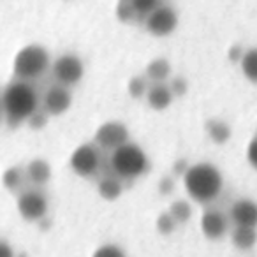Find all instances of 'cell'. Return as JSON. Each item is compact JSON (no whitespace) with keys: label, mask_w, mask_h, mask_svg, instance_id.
I'll list each match as a JSON object with an SVG mask.
<instances>
[{"label":"cell","mask_w":257,"mask_h":257,"mask_svg":"<svg viewBox=\"0 0 257 257\" xmlns=\"http://www.w3.org/2000/svg\"><path fill=\"white\" fill-rule=\"evenodd\" d=\"M92 257H127V255H125V252L118 245L106 243V245H100L99 248L93 252Z\"/></svg>","instance_id":"obj_26"},{"label":"cell","mask_w":257,"mask_h":257,"mask_svg":"<svg viewBox=\"0 0 257 257\" xmlns=\"http://www.w3.org/2000/svg\"><path fill=\"white\" fill-rule=\"evenodd\" d=\"M72 104V95L67 86L64 85H53L46 90L43 99V111H46L50 116H58L65 113Z\"/></svg>","instance_id":"obj_10"},{"label":"cell","mask_w":257,"mask_h":257,"mask_svg":"<svg viewBox=\"0 0 257 257\" xmlns=\"http://www.w3.org/2000/svg\"><path fill=\"white\" fill-rule=\"evenodd\" d=\"M246 159H248V164L252 166L253 169H257V136L248 143V148H246Z\"/></svg>","instance_id":"obj_29"},{"label":"cell","mask_w":257,"mask_h":257,"mask_svg":"<svg viewBox=\"0 0 257 257\" xmlns=\"http://www.w3.org/2000/svg\"><path fill=\"white\" fill-rule=\"evenodd\" d=\"M16 210L27 222H41L48 213V197L39 189H27L18 194Z\"/></svg>","instance_id":"obj_5"},{"label":"cell","mask_w":257,"mask_h":257,"mask_svg":"<svg viewBox=\"0 0 257 257\" xmlns=\"http://www.w3.org/2000/svg\"><path fill=\"white\" fill-rule=\"evenodd\" d=\"M169 88H171L175 97H182V95H185L187 90H189V83H187V79L182 78V76H176V78H173L171 83H169Z\"/></svg>","instance_id":"obj_27"},{"label":"cell","mask_w":257,"mask_h":257,"mask_svg":"<svg viewBox=\"0 0 257 257\" xmlns=\"http://www.w3.org/2000/svg\"><path fill=\"white\" fill-rule=\"evenodd\" d=\"M0 106H2V104H0Z\"/></svg>","instance_id":"obj_34"},{"label":"cell","mask_w":257,"mask_h":257,"mask_svg":"<svg viewBox=\"0 0 257 257\" xmlns=\"http://www.w3.org/2000/svg\"><path fill=\"white\" fill-rule=\"evenodd\" d=\"M145 76L154 83H166V79L171 76V64L166 58H154L148 62Z\"/></svg>","instance_id":"obj_17"},{"label":"cell","mask_w":257,"mask_h":257,"mask_svg":"<svg viewBox=\"0 0 257 257\" xmlns=\"http://www.w3.org/2000/svg\"><path fill=\"white\" fill-rule=\"evenodd\" d=\"M131 4H133L136 15L143 16V18H147L150 13H154L155 9L161 6L159 4V0H131Z\"/></svg>","instance_id":"obj_25"},{"label":"cell","mask_w":257,"mask_h":257,"mask_svg":"<svg viewBox=\"0 0 257 257\" xmlns=\"http://www.w3.org/2000/svg\"><path fill=\"white\" fill-rule=\"evenodd\" d=\"M239 65H241V72L245 74V78L252 83H257V48L245 51Z\"/></svg>","instance_id":"obj_20"},{"label":"cell","mask_w":257,"mask_h":257,"mask_svg":"<svg viewBox=\"0 0 257 257\" xmlns=\"http://www.w3.org/2000/svg\"><path fill=\"white\" fill-rule=\"evenodd\" d=\"M111 169L120 180H136L150 169L147 154L136 143H127L111 154Z\"/></svg>","instance_id":"obj_3"},{"label":"cell","mask_w":257,"mask_h":257,"mask_svg":"<svg viewBox=\"0 0 257 257\" xmlns=\"http://www.w3.org/2000/svg\"><path fill=\"white\" fill-rule=\"evenodd\" d=\"M204 131H206L208 138H210L215 145L227 143L229 138H231V134H232L231 127H229L224 120H220V118H210V120H206Z\"/></svg>","instance_id":"obj_15"},{"label":"cell","mask_w":257,"mask_h":257,"mask_svg":"<svg viewBox=\"0 0 257 257\" xmlns=\"http://www.w3.org/2000/svg\"><path fill=\"white\" fill-rule=\"evenodd\" d=\"M243 55H245V50H243L239 44H232L231 48H229V51H227V57H229V60H232V62H241V58H243Z\"/></svg>","instance_id":"obj_31"},{"label":"cell","mask_w":257,"mask_h":257,"mask_svg":"<svg viewBox=\"0 0 257 257\" xmlns=\"http://www.w3.org/2000/svg\"><path fill=\"white\" fill-rule=\"evenodd\" d=\"M25 178H27L25 169L18 168V166H13V168L6 169L4 175H2V185H4V189H8L13 194L22 192V185Z\"/></svg>","instance_id":"obj_19"},{"label":"cell","mask_w":257,"mask_h":257,"mask_svg":"<svg viewBox=\"0 0 257 257\" xmlns=\"http://www.w3.org/2000/svg\"><path fill=\"white\" fill-rule=\"evenodd\" d=\"M178 25V15L169 6H159L145 18V29L157 37L169 36Z\"/></svg>","instance_id":"obj_9"},{"label":"cell","mask_w":257,"mask_h":257,"mask_svg":"<svg viewBox=\"0 0 257 257\" xmlns=\"http://www.w3.org/2000/svg\"><path fill=\"white\" fill-rule=\"evenodd\" d=\"M229 217L220 210H206L201 217V231L208 239H222L227 234Z\"/></svg>","instance_id":"obj_11"},{"label":"cell","mask_w":257,"mask_h":257,"mask_svg":"<svg viewBox=\"0 0 257 257\" xmlns=\"http://www.w3.org/2000/svg\"><path fill=\"white\" fill-rule=\"evenodd\" d=\"M114 13H116V18L123 23L133 22V20H136V16H138L133 8V4H131V0H120V2L116 4Z\"/></svg>","instance_id":"obj_23"},{"label":"cell","mask_w":257,"mask_h":257,"mask_svg":"<svg viewBox=\"0 0 257 257\" xmlns=\"http://www.w3.org/2000/svg\"><path fill=\"white\" fill-rule=\"evenodd\" d=\"M168 211L176 220V224H185V222L192 217V208H190V203H187L185 199L173 201Z\"/></svg>","instance_id":"obj_21"},{"label":"cell","mask_w":257,"mask_h":257,"mask_svg":"<svg viewBox=\"0 0 257 257\" xmlns=\"http://www.w3.org/2000/svg\"><path fill=\"white\" fill-rule=\"evenodd\" d=\"M231 239L238 250H252L257 243V231L255 227H234Z\"/></svg>","instance_id":"obj_18"},{"label":"cell","mask_w":257,"mask_h":257,"mask_svg":"<svg viewBox=\"0 0 257 257\" xmlns=\"http://www.w3.org/2000/svg\"><path fill=\"white\" fill-rule=\"evenodd\" d=\"M155 225H157V231L161 232V234L168 236V234H171V232L175 231L178 224H176V220L171 217V213H169V211H164V213H161L157 217Z\"/></svg>","instance_id":"obj_24"},{"label":"cell","mask_w":257,"mask_h":257,"mask_svg":"<svg viewBox=\"0 0 257 257\" xmlns=\"http://www.w3.org/2000/svg\"><path fill=\"white\" fill-rule=\"evenodd\" d=\"M85 74V67L79 57L72 53H65L53 62V76L58 85L72 86Z\"/></svg>","instance_id":"obj_8"},{"label":"cell","mask_w":257,"mask_h":257,"mask_svg":"<svg viewBox=\"0 0 257 257\" xmlns=\"http://www.w3.org/2000/svg\"><path fill=\"white\" fill-rule=\"evenodd\" d=\"M25 175L32 185L43 187L50 182L51 178V168L44 159H34L29 162V166L25 168Z\"/></svg>","instance_id":"obj_14"},{"label":"cell","mask_w":257,"mask_h":257,"mask_svg":"<svg viewBox=\"0 0 257 257\" xmlns=\"http://www.w3.org/2000/svg\"><path fill=\"white\" fill-rule=\"evenodd\" d=\"M255 133H257V131H255Z\"/></svg>","instance_id":"obj_35"},{"label":"cell","mask_w":257,"mask_h":257,"mask_svg":"<svg viewBox=\"0 0 257 257\" xmlns=\"http://www.w3.org/2000/svg\"><path fill=\"white\" fill-rule=\"evenodd\" d=\"M148 78L147 76H133V78L128 79V95L133 97V99H141V97H147L148 93Z\"/></svg>","instance_id":"obj_22"},{"label":"cell","mask_w":257,"mask_h":257,"mask_svg":"<svg viewBox=\"0 0 257 257\" xmlns=\"http://www.w3.org/2000/svg\"><path fill=\"white\" fill-rule=\"evenodd\" d=\"M97 190H99V196L106 201H114L121 196L123 192V183L118 176H104L97 183Z\"/></svg>","instance_id":"obj_16"},{"label":"cell","mask_w":257,"mask_h":257,"mask_svg":"<svg viewBox=\"0 0 257 257\" xmlns=\"http://www.w3.org/2000/svg\"><path fill=\"white\" fill-rule=\"evenodd\" d=\"M183 185L190 199L199 204H208L215 201L222 192L224 178L222 173L210 162H197L190 166L183 176Z\"/></svg>","instance_id":"obj_2"},{"label":"cell","mask_w":257,"mask_h":257,"mask_svg":"<svg viewBox=\"0 0 257 257\" xmlns=\"http://www.w3.org/2000/svg\"><path fill=\"white\" fill-rule=\"evenodd\" d=\"M173 99H175V95H173L169 85H166V83H154L148 88L147 100L152 109H157V111L168 109L171 106Z\"/></svg>","instance_id":"obj_13"},{"label":"cell","mask_w":257,"mask_h":257,"mask_svg":"<svg viewBox=\"0 0 257 257\" xmlns=\"http://www.w3.org/2000/svg\"><path fill=\"white\" fill-rule=\"evenodd\" d=\"M189 168H190V164L185 161V159H180V161H176L175 162V166H173V171H175V175L176 176H185V173L189 171Z\"/></svg>","instance_id":"obj_32"},{"label":"cell","mask_w":257,"mask_h":257,"mask_svg":"<svg viewBox=\"0 0 257 257\" xmlns=\"http://www.w3.org/2000/svg\"><path fill=\"white\" fill-rule=\"evenodd\" d=\"M159 190H161L162 196H168V194H171L173 190H175V180H173L171 176H166V178H162L161 182H159Z\"/></svg>","instance_id":"obj_30"},{"label":"cell","mask_w":257,"mask_h":257,"mask_svg":"<svg viewBox=\"0 0 257 257\" xmlns=\"http://www.w3.org/2000/svg\"><path fill=\"white\" fill-rule=\"evenodd\" d=\"M229 220L236 227H257V203L252 199H238L232 203Z\"/></svg>","instance_id":"obj_12"},{"label":"cell","mask_w":257,"mask_h":257,"mask_svg":"<svg viewBox=\"0 0 257 257\" xmlns=\"http://www.w3.org/2000/svg\"><path fill=\"white\" fill-rule=\"evenodd\" d=\"M48 116H50V114H48L46 111H43V109L39 111V109H37L36 113H34L32 116L29 118V125L32 128H36V131H37V128H43L44 125L48 123Z\"/></svg>","instance_id":"obj_28"},{"label":"cell","mask_w":257,"mask_h":257,"mask_svg":"<svg viewBox=\"0 0 257 257\" xmlns=\"http://www.w3.org/2000/svg\"><path fill=\"white\" fill-rule=\"evenodd\" d=\"M93 143L100 148L113 154L120 147L128 143V128L121 121H106L95 131Z\"/></svg>","instance_id":"obj_7"},{"label":"cell","mask_w":257,"mask_h":257,"mask_svg":"<svg viewBox=\"0 0 257 257\" xmlns=\"http://www.w3.org/2000/svg\"><path fill=\"white\" fill-rule=\"evenodd\" d=\"M71 169L81 178H90L99 171L100 154L95 143H83L72 152L71 155Z\"/></svg>","instance_id":"obj_6"},{"label":"cell","mask_w":257,"mask_h":257,"mask_svg":"<svg viewBox=\"0 0 257 257\" xmlns=\"http://www.w3.org/2000/svg\"><path fill=\"white\" fill-rule=\"evenodd\" d=\"M48 67H50V55L46 48H43L41 44H29L22 48L16 53L15 64H13L16 79H22V81L41 78Z\"/></svg>","instance_id":"obj_4"},{"label":"cell","mask_w":257,"mask_h":257,"mask_svg":"<svg viewBox=\"0 0 257 257\" xmlns=\"http://www.w3.org/2000/svg\"><path fill=\"white\" fill-rule=\"evenodd\" d=\"M2 109H4L6 116H8L9 127H18L23 121H29V118L37 111V93L34 86L29 81H22V79H15L6 86L4 93H2Z\"/></svg>","instance_id":"obj_1"},{"label":"cell","mask_w":257,"mask_h":257,"mask_svg":"<svg viewBox=\"0 0 257 257\" xmlns=\"http://www.w3.org/2000/svg\"><path fill=\"white\" fill-rule=\"evenodd\" d=\"M0 257H16L13 246L4 239H0Z\"/></svg>","instance_id":"obj_33"}]
</instances>
